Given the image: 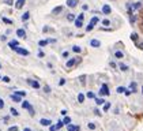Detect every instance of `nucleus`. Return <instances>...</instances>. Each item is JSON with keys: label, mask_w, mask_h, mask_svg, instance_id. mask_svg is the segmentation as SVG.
Masks as SVG:
<instances>
[{"label": "nucleus", "mask_w": 143, "mask_h": 131, "mask_svg": "<svg viewBox=\"0 0 143 131\" xmlns=\"http://www.w3.org/2000/svg\"><path fill=\"white\" fill-rule=\"evenodd\" d=\"M22 106H23L25 109H27V111H29V114H30L32 116L34 115V109H33V106H32L30 103H27V101H23V103H22Z\"/></svg>", "instance_id": "obj_1"}, {"label": "nucleus", "mask_w": 143, "mask_h": 131, "mask_svg": "<svg viewBox=\"0 0 143 131\" xmlns=\"http://www.w3.org/2000/svg\"><path fill=\"white\" fill-rule=\"evenodd\" d=\"M100 94L101 96H109V89H108V85H106V83L102 85V89L100 90Z\"/></svg>", "instance_id": "obj_2"}, {"label": "nucleus", "mask_w": 143, "mask_h": 131, "mask_svg": "<svg viewBox=\"0 0 143 131\" xmlns=\"http://www.w3.org/2000/svg\"><path fill=\"white\" fill-rule=\"evenodd\" d=\"M19 55H23V56H27L29 55V51L27 49H23V48H19V46H16V48H14Z\"/></svg>", "instance_id": "obj_3"}, {"label": "nucleus", "mask_w": 143, "mask_h": 131, "mask_svg": "<svg viewBox=\"0 0 143 131\" xmlns=\"http://www.w3.org/2000/svg\"><path fill=\"white\" fill-rule=\"evenodd\" d=\"M27 83L30 85L33 89H38L40 87V83L37 82V81H33V79H27Z\"/></svg>", "instance_id": "obj_4"}, {"label": "nucleus", "mask_w": 143, "mask_h": 131, "mask_svg": "<svg viewBox=\"0 0 143 131\" xmlns=\"http://www.w3.org/2000/svg\"><path fill=\"white\" fill-rule=\"evenodd\" d=\"M79 3V0H67V5L68 7H76Z\"/></svg>", "instance_id": "obj_5"}, {"label": "nucleus", "mask_w": 143, "mask_h": 131, "mask_svg": "<svg viewBox=\"0 0 143 131\" xmlns=\"http://www.w3.org/2000/svg\"><path fill=\"white\" fill-rule=\"evenodd\" d=\"M25 3H26V0H18V2L15 3V8H18V10H21L23 5H25Z\"/></svg>", "instance_id": "obj_6"}, {"label": "nucleus", "mask_w": 143, "mask_h": 131, "mask_svg": "<svg viewBox=\"0 0 143 131\" xmlns=\"http://www.w3.org/2000/svg\"><path fill=\"white\" fill-rule=\"evenodd\" d=\"M102 13H104L105 15H108V14H110V13H112V8L109 7L108 4H105L104 7H102Z\"/></svg>", "instance_id": "obj_7"}, {"label": "nucleus", "mask_w": 143, "mask_h": 131, "mask_svg": "<svg viewBox=\"0 0 143 131\" xmlns=\"http://www.w3.org/2000/svg\"><path fill=\"white\" fill-rule=\"evenodd\" d=\"M21 97H22V96H19V94L14 93L13 96H11V100H13V101H15V103H21Z\"/></svg>", "instance_id": "obj_8"}, {"label": "nucleus", "mask_w": 143, "mask_h": 131, "mask_svg": "<svg viewBox=\"0 0 143 131\" xmlns=\"http://www.w3.org/2000/svg\"><path fill=\"white\" fill-rule=\"evenodd\" d=\"M40 123L42 124V126H51V124H52V122L49 120V119H41Z\"/></svg>", "instance_id": "obj_9"}, {"label": "nucleus", "mask_w": 143, "mask_h": 131, "mask_svg": "<svg viewBox=\"0 0 143 131\" xmlns=\"http://www.w3.org/2000/svg\"><path fill=\"white\" fill-rule=\"evenodd\" d=\"M90 45L94 46V48H98V46H101V43H100L98 40H91L90 41Z\"/></svg>", "instance_id": "obj_10"}, {"label": "nucleus", "mask_w": 143, "mask_h": 131, "mask_svg": "<svg viewBox=\"0 0 143 131\" xmlns=\"http://www.w3.org/2000/svg\"><path fill=\"white\" fill-rule=\"evenodd\" d=\"M67 128H68V131H80L79 126H71V124H67Z\"/></svg>", "instance_id": "obj_11"}, {"label": "nucleus", "mask_w": 143, "mask_h": 131, "mask_svg": "<svg viewBox=\"0 0 143 131\" xmlns=\"http://www.w3.org/2000/svg\"><path fill=\"white\" fill-rule=\"evenodd\" d=\"M8 45H10V48H16V46L18 45H19V43H18V41L16 40H13V41H10V43H8Z\"/></svg>", "instance_id": "obj_12"}, {"label": "nucleus", "mask_w": 143, "mask_h": 131, "mask_svg": "<svg viewBox=\"0 0 143 131\" xmlns=\"http://www.w3.org/2000/svg\"><path fill=\"white\" fill-rule=\"evenodd\" d=\"M75 64H76V59H70L65 66H67V67H72V66H75Z\"/></svg>", "instance_id": "obj_13"}, {"label": "nucleus", "mask_w": 143, "mask_h": 131, "mask_svg": "<svg viewBox=\"0 0 143 131\" xmlns=\"http://www.w3.org/2000/svg\"><path fill=\"white\" fill-rule=\"evenodd\" d=\"M136 87H138V85H136V82H131V83H129V89H131V90H132L134 93H135L136 90H138Z\"/></svg>", "instance_id": "obj_14"}, {"label": "nucleus", "mask_w": 143, "mask_h": 131, "mask_svg": "<svg viewBox=\"0 0 143 131\" xmlns=\"http://www.w3.org/2000/svg\"><path fill=\"white\" fill-rule=\"evenodd\" d=\"M16 34L19 35V37H26V32L23 30V29H18V30H16Z\"/></svg>", "instance_id": "obj_15"}, {"label": "nucleus", "mask_w": 143, "mask_h": 131, "mask_svg": "<svg viewBox=\"0 0 143 131\" xmlns=\"http://www.w3.org/2000/svg\"><path fill=\"white\" fill-rule=\"evenodd\" d=\"M61 10H63V7H61V5H59V7L53 8V11H52V13H53V14H59V13H61Z\"/></svg>", "instance_id": "obj_16"}, {"label": "nucleus", "mask_w": 143, "mask_h": 131, "mask_svg": "<svg viewBox=\"0 0 143 131\" xmlns=\"http://www.w3.org/2000/svg\"><path fill=\"white\" fill-rule=\"evenodd\" d=\"M82 22H83V21H80V19H78V18H76V19H75V26H76V27H82V25H83Z\"/></svg>", "instance_id": "obj_17"}, {"label": "nucleus", "mask_w": 143, "mask_h": 131, "mask_svg": "<svg viewBox=\"0 0 143 131\" xmlns=\"http://www.w3.org/2000/svg\"><path fill=\"white\" fill-rule=\"evenodd\" d=\"M138 38H139V35L136 34V33H132V34H131V40H132V41H135V43L138 41Z\"/></svg>", "instance_id": "obj_18"}, {"label": "nucleus", "mask_w": 143, "mask_h": 131, "mask_svg": "<svg viewBox=\"0 0 143 131\" xmlns=\"http://www.w3.org/2000/svg\"><path fill=\"white\" fill-rule=\"evenodd\" d=\"M119 67H120L121 71H127V70H128V66H127V64H123V63L119 64Z\"/></svg>", "instance_id": "obj_19"}, {"label": "nucleus", "mask_w": 143, "mask_h": 131, "mask_svg": "<svg viewBox=\"0 0 143 131\" xmlns=\"http://www.w3.org/2000/svg\"><path fill=\"white\" fill-rule=\"evenodd\" d=\"M115 56H116V57H117V59H121V57H123V56H124V53H123V52H121V51H117V52H116V53H115Z\"/></svg>", "instance_id": "obj_20"}, {"label": "nucleus", "mask_w": 143, "mask_h": 131, "mask_svg": "<svg viewBox=\"0 0 143 131\" xmlns=\"http://www.w3.org/2000/svg\"><path fill=\"white\" fill-rule=\"evenodd\" d=\"M63 123H64V124H70V123H71V117H70V116H65V117L63 119Z\"/></svg>", "instance_id": "obj_21"}, {"label": "nucleus", "mask_w": 143, "mask_h": 131, "mask_svg": "<svg viewBox=\"0 0 143 131\" xmlns=\"http://www.w3.org/2000/svg\"><path fill=\"white\" fill-rule=\"evenodd\" d=\"M79 79H80V83H82V85H86V75H80Z\"/></svg>", "instance_id": "obj_22"}, {"label": "nucleus", "mask_w": 143, "mask_h": 131, "mask_svg": "<svg viewBox=\"0 0 143 131\" xmlns=\"http://www.w3.org/2000/svg\"><path fill=\"white\" fill-rule=\"evenodd\" d=\"M48 43H49V40H41L38 44H40V46H45V45H46Z\"/></svg>", "instance_id": "obj_23"}, {"label": "nucleus", "mask_w": 143, "mask_h": 131, "mask_svg": "<svg viewBox=\"0 0 143 131\" xmlns=\"http://www.w3.org/2000/svg\"><path fill=\"white\" fill-rule=\"evenodd\" d=\"M95 103H97V105H101V104H105V100L104 98H95Z\"/></svg>", "instance_id": "obj_24"}, {"label": "nucleus", "mask_w": 143, "mask_h": 131, "mask_svg": "<svg viewBox=\"0 0 143 131\" xmlns=\"http://www.w3.org/2000/svg\"><path fill=\"white\" fill-rule=\"evenodd\" d=\"M29 16H30V14H29V13H25V14L22 15V21H27Z\"/></svg>", "instance_id": "obj_25"}, {"label": "nucleus", "mask_w": 143, "mask_h": 131, "mask_svg": "<svg viewBox=\"0 0 143 131\" xmlns=\"http://www.w3.org/2000/svg\"><path fill=\"white\" fill-rule=\"evenodd\" d=\"M116 90H117V93H124V92H126V87H123V86H119V87L116 89Z\"/></svg>", "instance_id": "obj_26"}, {"label": "nucleus", "mask_w": 143, "mask_h": 131, "mask_svg": "<svg viewBox=\"0 0 143 131\" xmlns=\"http://www.w3.org/2000/svg\"><path fill=\"white\" fill-rule=\"evenodd\" d=\"M109 109H110V104H109V103H106V104L104 105V111H105V112H108Z\"/></svg>", "instance_id": "obj_27"}, {"label": "nucleus", "mask_w": 143, "mask_h": 131, "mask_svg": "<svg viewBox=\"0 0 143 131\" xmlns=\"http://www.w3.org/2000/svg\"><path fill=\"white\" fill-rule=\"evenodd\" d=\"M90 23H91V25L94 26V25H95V23H98V18H97V16H94V18H93V19H91V22H90Z\"/></svg>", "instance_id": "obj_28"}, {"label": "nucleus", "mask_w": 143, "mask_h": 131, "mask_svg": "<svg viewBox=\"0 0 143 131\" xmlns=\"http://www.w3.org/2000/svg\"><path fill=\"white\" fill-rule=\"evenodd\" d=\"M11 115H14V116H18L19 114H18V111L15 108H11Z\"/></svg>", "instance_id": "obj_29"}, {"label": "nucleus", "mask_w": 143, "mask_h": 131, "mask_svg": "<svg viewBox=\"0 0 143 131\" xmlns=\"http://www.w3.org/2000/svg\"><path fill=\"white\" fill-rule=\"evenodd\" d=\"M78 101H79V103H83V101H85V96H83V94H79V96H78Z\"/></svg>", "instance_id": "obj_30"}, {"label": "nucleus", "mask_w": 143, "mask_h": 131, "mask_svg": "<svg viewBox=\"0 0 143 131\" xmlns=\"http://www.w3.org/2000/svg\"><path fill=\"white\" fill-rule=\"evenodd\" d=\"M86 96H87L89 98H95V96H94V93H93V92H89V93L86 94Z\"/></svg>", "instance_id": "obj_31"}, {"label": "nucleus", "mask_w": 143, "mask_h": 131, "mask_svg": "<svg viewBox=\"0 0 143 131\" xmlns=\"http://www.w3.org/2000/svg\"><path fill=\"white\" fill-rule=\"evenodd\" d=\"M72 51H74L75 53H79V52H80V48H79V46H76V45H75L74 48H72Z\"/></svg>", "instance_id": "obj_32"}, {"label": "nucleus", "mask_w": 143, "mask_h": 131, "mask_svg": "<svg viewBox=\"0 0 143 131\" xmlns=\"http://www.w3.org/2000/svg\"><path fill=\"white\" fill-rule=\"evenodd\" d=\"M3 22H4V23H7V25H11V23H13V22L8 19V18H3Z\"/></svg>", "instance_id": "obj_33"}, {"label": "nucleus", "mask_w": 143, "mask_h": 131, "mask_svg": "<svg viewBox=\"0 0 143 131\" xmlns=\"http://www.w3.org/2000/svg\"><path fill=\"white\" fill-rule=\"evenodd\" d=\"M67 19H68V21H75V16H74L72 14H70V15H67Z\"/></svg>", "instance_id": "obj_34"}, {"label": "nucleus", "mask_w": 143, "mask_h": 131, "mask_svg": "<svg viewBox=\"0 0 143 131\" xmlns=\"http://www.w3.org/2000/svg\"><path fill=\"white\" fill-rule=\"evenodd\" d=\"M102 25H104V26H109L110 22H109L108 19H104V21H102Z\"/></svg>", "instance_id": "obj_35"}, {"label": "nucleus", "mask_w": 143, "mask_h": 131, "mask_svg": "<svg viewBox=\"0 0 143 131\" xmlns=\"http://www.w3.org/2000/svg\"><path fill=\"white\" fill-rule=\"evenodd\" d=\"M87 127L90 128V130H94V128H95V124H94V123H89V124H87Z\"/></svg>", "instance_id": "obj_36"}, {"label": "nucleus", "mask_w": 143, "mask_h": 131, "mask_svg": "<svg viewBox=\"0 0 143 131\" xmlns=\"http://www.w3.org/2000/svg\"><path fill=\"white\" fill-rule=\"evenodd\" d=\"M44 92H45V93H51V87H49V86L46 85V86L44 87Z\"/></svg>", "instance_id": "obj_37"}, {"label": "nucleus", "mask_w": 143, "mask_h": 131, "mask_svg": "<svg viewBox=\"0 0 143 131\" xmlns=\"http://www.w3.org/2000/svg\"><path fill=\"white\" fill-rule=\"evenodd\" d=\"M16 94H19V96H22V97H25L26 96V92H15Z\"/></svg>", "instance_id": "obj_38"}, {"label": "nucleus", "mask_w": 143, "mask_h": 131, "mask_svg": "<svg viewBox=\"0 0 143 131\" xmlns=\"http://www.w3.org/2000/svg\"><path fill=\"white\" fill-rule=\"evenodd\" d=\"M8 131H18V127L16 126H13V127H10Z\"/></svg>", "instance_id": "obj_39"}, {"label": "nucleus", "mask_w": 143, "mask_h": 131, "mask_svg": "<svg viewBox=\"0 0 143 131\" xmlns=\"http://www.w3.org/2000/svg\"><path fill=\"white\" fill-rule=\"evenodd\" d=\"M93 27H94V26H93L91 23H90V25H89V26L86 27V30H87V32H90V30H93Z\"/></svg>", "instance_id": "obj_40"}, {"label": "nucleus", "mask_w": 143, "mask_h": 131, "mask_svg": "<svg viewBox=\"0 0 143 131\" xmlns=\"http://www.w3.org/2000/svg\"><path fill=\"white\" fill-rule=\"evenodd\" d=\"M63 124H64L63 122H57V124H56V126H57V128H61V127H63Z\"/></svg>", "instance_id": "obj_41"}, {"label": "nucleus", "mask_w": 143, "mask_h": 131, "mask_svg": "<svg viewBox=\"0 0 143 131\" xmlns=\"http://www.w3.org/2000/svg\"><path fill=\"white\" fill-rule=\"evenodd\" d=\"M57 130V126H51L49 127V131H56Z\"/></svg>", "instance_id": "obj_42"}, {"label": "nucleus", "mask_w": 143, "mask_h": 131, "mask_svg": "<svg viewBox=\"0 0 143 131\" xmlns=\"http://www.w3.org/2000/svg\"><path fill=\"white\" fill-rule=\"evenodd\" d=\"M139 7H140V3H136V4L134 5V10H138Z\"/></svg>", "instance_id": "obj_43"}, {"label": "nucleus", "mask_w": 143, "mask_h": 131, "mask_svg": "<svg viewBox=\"0 0 143 131\" xmlns=\"http://www.w3.org/2000/svg\"><path fill=\"white\" fill-rule=\"evenodd\" d=\"M68 55H70V53H68L67 51H65V52H63V57H68Z\"/></svg>", "instance_id": "obj_44"}, {"label": "nucleus", "mask_w": 143, "mask_h": 131, "mask_svg": "<svg viewBox=\"0 0 143 131\" xmlns=\"http://www.w3.org/2000/svg\"><path fill=\"white\" fill-rule=\"evenodd\" d=\"M3 81L4 82H10V78H8V76H3Z\"/></svg>", "instance_id": "obj_45"}, {"label": "nucleus", "mask_w": 143, "mask_h": 131, "mask_svg": "<svg viewBox=\"0 0 143 131\" xmlns=\"http://www.w3.org/2000/svg\"><path fill=\"white\" fill-rule=\"evenodd\" d=\"M3 106H4V101H3V100H0V109H2Z\"/></svg>", "instance_id": "obj_46"}, {"label": "nucleus", "mask_w": 143, "mask_h": 131, "mask_svg": "<svg viewBox=\"0 0 143 131\" xmlns=\"http://www.w3.org/2000/svg\"><path fill=\"white\" fill-rule=\"evenodd\" d=\"M136 21V16H131V23H134Z\"/></svg>", "instance_id": "obj_47"}, {"label": "nucleus", "mask_w": 143, "mask_h": 131, "mask_svg": "<svg viewBox=\"0 0 143 131\" xmlns=\"http://www.w3.org/2000/svg\"><path fill=\"white\" fill-rule=\"evenodd\" d=\"M4 123H8V116H4V120H3Z\"/></svg>", "instance_id": "obj_48"}, {"label": "nucleus", "mask_w": 143, "mask_h": 131, "mask_svg": "<svg viewBox=\"0 0 143 131\" xmlns=\"http://www.w3.org/2000/svg\"><path fill=\"white\" fill-rule=\"evenodd\" d=\"M78 19H80V21H83V14H80V15L78 16Z\"/></svg>", "instance_id": "obj_49"}, {"label": "nucleus", "mask_w": 143, "mask_h": 131, "mask_svg": "<svg viewBox=\"0 0 143 131\" xmlns=\"http://www.w3.org/2000/svg\"><path fill=\"white\" fill-rule=\"evenodd\" d=\"M138 46H139V48H140V49H143V43H140V44H138Z\"/></svg>", "instance_id": "obj_50"}, {"label": "nucleus", "mask_w": 143, "mask_h": 131, "mask_svg": "<svg viewBox=\"0 0 143 131\" xmlns=\"http://www.w3.org/2000/svg\"><path fill=\"white\" fill-rule=\"evenodd\" d=\"M23 131H32V130H30V128H29V127H26V128H25V130H23Z\"/></svg>", "instance_id": "obj_51"}, {"label": "nucleus", "mask_w": 143, "mask_h": 131, "mask_svg": "<svg viewBox=\"0 0 143 131\" xmlns=\"http://www.w3.org/2000/svg\"><path fill=\"white\" fill-rule=\"evenodd\" d=\"M142 93H143V86H142Z\"/></svg>", "instance_id": "obj_52"}, {"label": "nucleus", "mask_w": 143, "mask_h": 131, "mask_svg": "<svg viewBox=\"0 0 143 131\" xmlns=\"http://www.w3.org/2000/svg\"><path fill=\"white\" fill-rule=\"evenodd\" d=\"M0 67H2V66H0Z\"/></svg>", "instance_id": "obj_53"}]
</instances>
